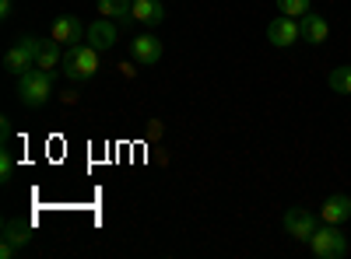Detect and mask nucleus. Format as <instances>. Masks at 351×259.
I'll return each instance as SVG.
<instances>
[{
    "instance_id": "nucleus-1",
    "label": "nucleus",
    "mask_w": 351,
    "mask_h": 259,
    "mask_svg": "<svg viewBox=\"0 0 351 259\" xmlns=\"http://www.w3.org/2000/svg\"><path fill=\"white\" fill-rule=\"evenodd\" d=\"M49 95H53V74L49 70L32 67V70H25L18 77V98H21V105L39 109V105L49 102Z\"/></svg>"
},
{
    "instance_id": "nucleus-2",
    "label": "nucleus",
    "mask_w": 351,
    "mask_h": 259,
    "mask_svg": "<svg viewBox=\"0 0 351 259\" xmlns=\"http://www.w3.org/2000/svg\"><path fill=\"white\" fill-rule=\"evenodd\" d=\"M64 74L71 81H92L99 74V49L88 46V42H77V46H67L64 49Z\"/></svg>"
},
{
    "instance_id": "nucleus-3",
    "label": "nucleus",
    "mask_w": 351,
    "mask_h": 259,
    "mask_svg": "<svg viewBox=\"0 0 351 259\" xmlns=\"http://www.w3.org/2000/svg\"><path fill=\"white\" fill-rule=\"evenodd\" d=\"M43 39H36V36H21L8 53H4V70L11 74V77H21L25 70H32L36 67V60H39V53H43Z\"/></svg>"
},
{
    "instance_id": "nucleus-4",
    "label": "nucleus",
    "mask_w": 351,
    "mask_h": 259,
    "mask_svg": "<svg viewBox=\"0 0 351 259\" xmlns=\"http://www.w3.org/2000/svg\"><path fill=\"white\" fill-rule=\"evenodd\" d=\"M309 249H313L316 259H341V256H348V238L337 224H324L313 232Z\"/></svg>"
},
{
    "instance_id": "nucleus-5",
    "label": "nucleus",
    "mask_w": 351,
    "mask_h": 259,
    "mask_svg": "<svg viewBox=\"0 0 351 259\" xmlns=\"http://www.w3.org/2000/svg\"><path fill=\"white\" fill-rule=\"evenodd\" d=\"M281 224H285V235L299 238V242H309L313 232L319 228V224H316V214H309L306 207H288L285 217H281Z\"/></svg>"
},
{
    "instance_id": "nucleus-6",
    "label": "nucleus",
    "mask_w": 351,
    "mask_h": 259,
    "mask_svg": "<svg viewBox=\"0 0 351 259\" xmlns=\"http://www.w3.org/2000/svg\"><path fill=\"white\" fill-rule=\"evenodd\" d=\"M267 39H271V46L288 49V46H295V42L302 39V28H299V21H295V18L281 14V18H274V21L267 25Z\"/></svg>"
},
{
    "instance_id": "nucleus-7",
    "label": "nucleus",
    "mask_w": 351,
    "mask_h": 259,
    "mask_svg": "<svg viewBox=\"0 0 351 259\" xmlns=\"http://www.w3.org/2000/svg\"><path fill=\"white\" fill-rule=\"evenodd\" d=\"M84 36H88V28H84L81 18H74V14H60V18L53 21V32H49V39H56L64 49H67V46H77Z\"/></svg>"
},
{
    "instance_id": "nucleus-8",
    "label": "nucleus",
    "mask_w": 351,
    "mask_h": 259,
    "mask_svg": "<svg viewBox=\"0 0 351 259\" xmlns=\"http://www.w3.org/2000/svg\"><path fill=\"white\" fill-rule=\"evenodd\" d=\"M130 53H134V60H137L141 67H155V64L162 60V39H158V36H152V32L134 36Z\"/></svg>"
},
{
    "instance_id": "nucleus-9",
    "label": "nucleus",
    "mask_w": 351,
    "mask_h": 259,
    "mask_svg": "<svg viewBox=\"0 0 351 259\" xmlns=\"http://www.w3.org/2000/svg\"><path fill=\"white\" fill-rule=\"evenodd\" d=\"M88 46H95L99 53H106V49H112L116 46V39H120V32H116V25L109 21V18H99V21H92L88 25Z\"/></svg>"
},
{
    "instance_id": "nucleus-10",
    "label": "nucleus",
    "mask_w": 351,
    "mask_h": 259,
    "mask_svg": "<svg viewBox=\"0 0 351 259\" xmlns=\"http://www.w3.org/2000/svg\"><path fill=\"white\" fill-rule=\"evenodd\" d=\"M299 28H302V42H309V46L327 42V36H330L327 18H319L316 11H306V14H302V21H299Z\"/></svg>"
},
{
    "instance_id": "nucleus-11",
    "label": "nucleus",
    "mask_w": 351,
    "mask_h": 259,
    "mask_svg": "<svg viewBox=\"0 0 351 259\" xmlns=\"http://www.w3.org/2000/svg\"><path fill=\"white\" fill-rule=\"evenodd\" d=\"M319 217H324L327 224H344L351 217V196H344V193L327 196L324 207H319Z\"/></svg>"
},
{
    "instance_id": "nucleus-12",
    "label": "nucleus",
    "mask_w": 351,
    "mask_h": 259,
    "mask_svg": "<svg viewBox=\"0 0 351 259\" xmlns=\"http://www.w3.org/2000/svg\"><path fill=\"white\" fill-rule=\"evenodd\" d=\"M162 18H165L162 0H134V21H141V25H162Z\"/></svg>"
},
{
    "instance_id": "nucleus-13",
    "label": "nucleus",
    "mask_w": 351,
    "mask_h": 259,
    "mask_svg": "<svg viewBox=\"0 0 351 259\" xmlns=\"http://www.w3.org/2000/svg\"><path fill=\"white\" fill-rule=\"evenodd\" d=\"M99 11L112 21H134V0H99Z\"/></svg>"
},
{
    "instance_id": "nucleus-14",
    "label": "nucleus",
    "mask_w": 351,
    "mask_h": 259,
    "mask_svg": "<svg viewBox=\"0 0 351 259\" xmlns=\"http://www.w3.org/2000/svg\"><path fill=\"white\" fill-rule=\"evenodd\" d=\"M4 238H8V242H14L18 249H21V245H28V242H32V224H28V221H14V217H8V221H4Z\"/></svg>"
},
{
    "instance_id": "nucleus-15",
    "label": "nucleus",
    "mask_w": 351,
    "mask_h": 259,
    "mask_svg": "<svg viewBox=\"0 0 351 259\" xmlns=\"http://www.w3.org/2000/svg\"><path fill=\"white\" fill-rule=\"evenodd\" d=\"M64 64V53H60V42L56 39H49L46 46H43V53H39V60H36V67H43V70H49L53 74V67H60Z\"/></svg>"
},
{
    "instance_id": "nucleus-16",
    "label": "nucleus",
    "mask_w": 351,
    "mask_h": 259,
    "mask_svg": "<svg viewBox=\"0 0 351 259\" xmlns=\"http://www.w3.org/2000/svg\"><path fill=\"white\" fill-rule=\"evenodd\" d=\"M330 88L341 95H351V67H334L330 70Z\"/></svg>"
},
{
    "instance_id": "nucleus-17",
    "label": "nucleus",
    "mask_w": 351,
    "mask_h": 259,
    "mask_svg": "<svg viewBox=\"0 0 351 259\" xmlns=\"http://www.w3.org/2000/svg\"><path fill=\"white\" fill-rule=\"evenodd\" d=\"M278 11L288 18H302L309 11V0H278Z\"/></svg>"
},
{
    "instance_id": "nucleus-18",
    "label": "nucleus",
    "mask_w": 351,
    "mask_h": 259,
    "mask_svg": "<svg viewBox=\"0 0 351 259\" xmlns=\"http://www.w3.org/2000/svg\"><path fill=\"white\" fill-rule=\"evenodd\" d=\"M11 168H14V161H11V154L8 151H0V179H11Z\"/></svg>"
},
{
    "instance_id": "nucleus-19",
    "label": "nucleus",
    "mask_w": 351,
    "mask_h": 259,
    "mask_svg": "<svg viewBox=\"0 0 351 259\" xmlns=\"http://www.w3.org/2000/svg\"><path fill=\"white\" fill-rule=\"evenodd\" d=\"M14 256H18V245L4 238V242H0V259H14Z\"/></svg>"
},
{
    "instance_id": "nucleus-20",
    "label": "nucleus",
    "mask_w": 351,
    "mask_h": 259,
    "mask_svg": "<svg viewBox=\"0 0 351 259\" xmlns=\"http://www.w3.org/2000/svg\"><path fill=\"white\" fill-rule=\"evenodd\" d=\"M11 8H14V0H0V18H11Z\"/></svg>"
}]
</instances>
